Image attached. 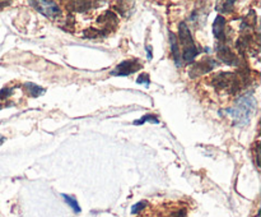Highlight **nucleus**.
I'll return each instance as SVG.
<instances>
[{"label": "nucleus", "mask_w": 261, "mask_h": 217, "mask_svg": "<svg viewBox=\"0 0 261 217\" xmlns=\"http://www.w3.org/2000/svg\"><path fill=\"white\" fill-rule=\"evenodd\" d=\"M140 68H142V63H140L138 59H130V60H125L122 61L121 64H119V65L111 71V76H129V74H133L137 70H139Z\"/></svg>", "instance_id": "obj_5"}, {"label": "nucleus", "mask_w": 261, "mask_h": 217, "mask_svg": "<svg viewBox=\"0 0 261 217\" xmlns=\"http://www.w3.org/2000/svg\"><path fill=\"white\" fill-rule=\"evenodd\" d=\"M63 197H64V199H65V201H66V203H69V204H70L71 207H73L74 211H75V212H79V211H81V207H79L78 202H76L75 199L73 198V197L66 196V194H63Z\"/></svg>", "instance_id": "obj_11"}, {"label": "nucleus", "mask_w": 261, "mask_h": 217, "mask_svg": "<svg viewBox=\"0 0 261 217\" xmlns=\"http://www.w3.org/2000/svg\"><path fill=\"white\" fill-rule=\"evenodd\" d=\"M145 122H152V123H154V124H158V123H160V120H158L155 116H153V115H145V116L142 117V120H137V122H134V124L142 125V124H144Z\"/></svg>", "instance_id": "obj_10"}, {"label": "nucleus", "mask_w": 261, "mask_h": 217, "mask_svg": "<svg viewBox=\"0 0 261 217\" xmlns=\"http://www.w3.org/2000/svg\"><path fill=\"white\" fill-rule=\"evenodd\" d=\"M32 4L36 5V9L40 13H42L45 17L56 18L60 14V9H59L58 4L54 2H35Z\"/></svg>", "instance_id": "obj_6"}, {"label": "nucleus", "mask_w": 261, "mask_h": 217, "mask_svg": "<svg viewBox=\"0 0 261 217\" xmlns=\"http://www.w3.org/2000/svg\"><path fill=\"white\" fill-rule=\"evenodd\" d=\"M25 89H27V92L30 93L31 97H38V96H41L43 92H45V89H43L42 87H38V86H36V84H32V83L25 84Z\"/></svg>", "instance_id": "obj_8"}, {"label": "nucleus", "mask_w": 261, "mask_h": 217, "mask_svg": "<svg viewBox=\"0 0 261 217\" xmlns=\"http://www.w3.org/2000/svg\"><path fill=\"white\" fill-rule=\"evenodd\" d=\"M170 41H171V47H172V53L175 55L176 61L178 63V58H180V54H178V45L177 41H176V37L173 33H170Z\"/></svg>", "instance_id": "obj_9"}, {"label": "nucleus", "mask_w": 261, "mask_h": 217, "mask_svg": "<svg viewBox=\"0 0 261 217\" xmlns=\"http://www.w3.org/2000/svg\"><path fill=\"white\" fill-rule=\"evenodd\" d=\"M190 204L186 201H143L133 207L137 217H188Z\"/></svg>", "instance_id": "obj_1"}, {"label": "nucleus", "mask_w": 261, "mask_h": 217, "mask_svg": "<svg viewBox=\"0 0 261 217\" xmlns=\"http://www.w3.org/2000/svg\"><path fill=\"white\" fill-rule=\"evenodd\" d=\"M4 139H5V138L3 137V135H0V144H2V143L4 142Z\"/></svg>", "instance_id": "obj_13"}, {"label": "nucleus", "mask_w": 261, "mask_h": 217, "mask_svg": "<svg viewBox=\"0 0 261 217\" xmlns=\"http://www.w3.org/2000/svg\"><path fill=\"white\" fill-rule=\"evenodd\" d=\"M211 84L221 96H232L239 89L237 77L232 73H219L212 77Z\"/></svg>", "instance_id": "obj_3"}, {"label": "nucleus", "mask_w": 261, "mask_h": 217, "mask_svg": "<svg viewBox=\"0 0 261 217\" xmlns=\"http://www.w3.org/2000/svg\"><path fill=\"white\" fill-rule=\"evenodd\" d=\"M223 30H224V18L222 15L217 17L216 22L213 25V33L217 38L223 37Z\"/></svg>", "instance_id": "obj_7"}, {"label": "nucleus", "mask_w": 261, "mask_h": 217, "mask_svg": "<svg viewBox=\"0 0 261 217\" xmlns=\"http://www.w3.org/2000/svg\"><path fill=\"white\" fill-rule=\"evenodd\" d=\"M256 109V101L252 96H242L236 102L231 110H228V114L233 117L234 122L239 125H245L249 123L250 117L254 114Z\"/></svg>", "instance_id": "obj_2"}, {"label": "nucleus", "mask_w": 261, "mask_h": 217, "mask_svg": "<svg viewBox=\"0 0 261 217\" xmlns=\"http://www.w3.org/2000/svg\"><path fill=\"white\" fill-rule=\"evenodd\" d=\"M137 82L139 84L144 83L145 86H149V76H148V74H142V76H139V78L137 79Z\"/></svg>", "instance_id": "obj_12"}, {"label": "nucleus", "mask_w": 261, "mask_h": 217, "mask_svg": "<svg viewBox=\"0 0 261 217\" xmlns=\"http://www.w3.org/2000/svg\"><path fill=\"white\" fill-rule=\"evenodd\" d=\"M178 37H180L181 46H182L184 60H186V61L193 60V59L199 54V50L196 49V46L194 45V41H193V38H191L190 30H189V27L185 25V23H181L180 25Z\"/></svg>", "instance_id": "obj_4"}]
</instances>
